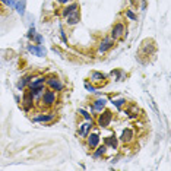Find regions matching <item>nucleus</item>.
<instances>
[{"label":"nucleus","mask_w":171,"mask_h":171,"mask_svg":"<svg viewBox=\"0 0 171 171\" xmlns=\"http://www.w3.org/2000/svg\"><path fill=\"white\" fill-rule=\"evenodd\" d=\"M113 104L116 105V107H117V108H119V110H122V107H123V104H126V99H124V98L116 99V101H114V102H113Z\"/></svg>","instance_id":"412c9836"},{"label":"nucleus","mask_w":171,"mask_h":171,"mask_svg":"<svg viewBox=\"0 0 171 171\" xmlns=\"http://www.w3.org/2000/svg\"><path fill=\"white\" fill-rule=\"evenodd\" d=\"M28 51L32 53L34 56H37V57H44L47 54V50L44 48V45H41V44H37V45L29 44L28 45Z\"/></svg>","instance_id":"20e7f679"},{"label":"nucleus","mask_w":171,"mask_h":171,"mask_svg":"<svg viewBox=\"0 0 171 171\" xmlns=\"http://www.w3.org/2000/svg\"><path fill=\"white\" fill-rule=\"evenodd\" d=\"M32 40H35V41H37V44H41V43H43V37H41L40 34H35V35L32 37Z\"/></svg>","instance_id":"393cba45"},{"label":"nucleus","mask_w":171,"mask_h":171,"mask_svg":"<svg viewBox=\"0 0 171 171\" xmlns=\"http://www.w3.org/2000/svg\"><path fill=\"white\" fill-rule=\"evenodd\" d=\"M77 9V5L76 3H73V5H70V6H67L66 9H65V10H63V16L66 18L67 15H69V13H70V12H73V10H76Z\"/></svg>","instance_id":"aec40b11"},{"label":"nucleus","mask_w":171,"mask_h":171,"mask_svg":"<svg viewBox=\"0 0 171 171\" xmlns=\"http://www.w3.org/2000/svg\"><path fill=\"white\" fill-rule=\"evenodd\" d=\"M91 127H92V122H88L85 124H82V126H79V135L81 136H86V133H88V130Z\"/></svg>","instance_id":"2eb2a0df"},{"label":"nucleus","mask_w":171,"mask_h":171,"mask_svg":"<svg viewBox=\"0 0 171 171\" xmlns=\"http://www.w3.org/2000/svg\"><path fill=\"white\" fill-rule=\"evenodd\" d=\"M44 82H45V77H43V76L37 77L35 81H32V82H29V89L40 88V86H44Z\"/></svg>","instance_id":"f8f14e48"},{"label":"nucleus","mask_w":171,"mask_h":171,"mask_svg":"<svg viewBox=\"0 0 171 171\" xmlns=\"http://www.w3.org/2000/svg\"><path fill=\"white\" fill-rule=\"evenodd\" d=\"M25 5H27V0H21V2H18L16 5H15L16 12L21 15V16H23V15H25Z\"/></svg>","instance_id":"4468645a"},{"label":"nucleus","mask_w":171,"mask_h":171,"mask_svg":"<svg viewBox=\"0 0 171 171\" xmlns=\"http://www.w3.org/2000/svg\"><path fill=\"white\" fill-rule=\"evenodd\" d=\"M126 15H127L129 18H130L132 21H136V19H138V16H136V15H135V13H133L132 10H126Z\"/></svg>","instance_id":"b1692460"},{"label":"nucleus","mask_w":171,"mask_h":171,"mask_svg":"<svg viewBox=\"0 0 171 171\" xmlns=\"http://www.w3.org/2000/svg\"><path fill=\"white\" fill-rule=\"evenodd\" d=\"M66 18H67V25H76V23L79 22V19H81L77 9H76V10H73V12H70Z\"/></svg>","instance_id":"0eeeda50"},{"label":"nucleus","mask_w":171,"mask_h":171,"mask_svg":"<svg viewBox=\"0 0 171 171\" xmlns=\"http://www.w3.org/2000/svg\"><path fill=\"white\" fill-rule=\"evenodd\" d=\"M105 104H107V101H105V98H98L94 101V105H92V110L95 111H102L104 110Z\"/></svg>","instance_id":"1a4fd4ad"},{"label":"nucleus","mask_w":171,"mask_h":171,"mask_svg":"<svg viewBox=\"0 0 171 171\" xmlns=\"http://www.w3.org/2000/svg\"><path fill=\"white\" fill-rule=\"evenodd\" d=\"M105 146H110V148H113V149H116L117 148V139L114 138V136H108V138H105Z\"/></svg>","instance_id":"dca6fc26"},{"label":"nucleus","mask_w":171,"mask_h":171,"mask_svg":"<svg viewBox=\"0 0 171 171\" xmlns=\"http://www.w3.org/2000/svg\"><path fill=\"white\" fill-rule=\"evenodd\" d=\"M130 2H132V5H133V6H138V5H139V0H130Z\"/></svg>","instance_id":"c85d7f7f"},{"label":"nucleus","mask_w":171,"mask_h":171,"mask_svg":"<svg viewBox=\"0 0 171 171\" xmlns=\"http://www.w3.org/2000/svg\"><path fill=\"white\" fill-rule=\"evenodd\" d=\"M45 82H47V85H48V86L53 89V91H57V92L63 91V88H65V85L60 82V79H57V77H54V76H51V77H48V79H45Z\"/></svg>","instance_id":"7ed1b4c3"},{"label":"nucleus","mask_w":171,"mask_h":171,"mask_svg":"<svg viewBox=\"0 0 171 171\" xmlns=\"http://www.w3.org/2000/svg\"><path fill=\"white\" fill-rule=\"evenodd\" d=\"M79 113H81V114H82V116L85 117V119H86L88 122H92V117H91V114H88V113L83 110V108H79Z\"/></svg>","instance_id":"4be33fe9"},{"label":"nucleus","mask_w":171,"mask_h":171,"mask_svg":"<svg viewBox=\"0 0 171 171\" xmlns=\"http://www.w3.org/2000/svg\"><path fill=\"white\" fill-rule=\"evenodd\" d=\"M60 34H61V38H63V41H65V43H66L67 40H66V35H65V31H63V28L60 27Z\"/></svg>","instance_id":"cd10ccee"},{"label":"nucleus","mask_w":171,"mask_h":171,"mask_svg":"<svg viewBox=\"0 0 171 171\" xmlns=\"http://www.w3.org/2000/svg\"><path fill=\"white\" fill-rule=\"evenodd\" d=\"M113 45H114V40L113 38H104L102 41H101V44H99L98 51L99 53H105V51H108Z\"/></svg>","instance_id":"423d86ee"},{"label":"nucleus","mask_w":171,"mask_h":171,"mask_svg":"<svg viewBox=\"0 0 171 171\" xmlns=\"http://www.w3.org/2000/svg\"><path fill=\"white\" fill-rule=\"evenodd\" d=\"M34 35H35V28H34V25L31 28H29V31H28V38H32Z\"/></svg>","instance_id":"a878e982"},{"label":"nucleus","mask_w":171,"mask_h":171,"mask_svg":"<svg viewBox=\"0 0 171 171\" xmlns=\"http://www.w3.org/2000/svg\"><path fill=\"white\" fill-rule=\"evenodd\" d=\"M2 3H5L7 7H15V5H16V0H2Z\"/></svg>","instance_id":"5701e85b"},{"label":"nucleus","mask_w":171,"mask_h":171,"mask_svg":"<svg viewBox=\"0 0 171 171\" xmlns=\"http://www.w3.org/2000/svg\"><path fill=\"white\" fill-rule=\"evenodd\" d=\"M99 144V136H98V133H92V135H89L88 136V146L91 149H94L97 148Z\"/></svg>","instance_id":"6e6552de"},{"label":"nucleus","mask_w":171,"mask_h":171,"mask_svg":"<svg viewBox=\"0 0 171 171\" xmlns=\"http://www.w3.org/2000/svg\"><path fill=\"white\" fill-rule=\"evenodd\" d=\"M31 82V76H25V77H22V79H21V81H19V82H18V89H21V91H22L23 88H25V86H27V83H29Z\"/></svg>","instance_id":"6ab92c4d"},{"label":"nucleus","mask_w":171,"mask_h":171,"mask_svg":"<svg viewBox=\"0 0 171 171\" xmlns=\"http://www.w3.org/2000/svg\"><path fill=\"white\" fill-rule=\"evenodd\" d=\"M111 120H113V113H111V111L105 110L104 113L101 111V114H99V117H98V126L99 127H108Z\"/></svg>","instance_id":"f257e3e1"},{"label":"nucleus","mask_w":171,"mask_h":171,"mask_svg":"<svg viewBox=\"0 0 171 171\" xmlns=\"http://www.w3.org/2000/svg\"><path fill=\"white\" fill-rule=\"evenodd\" d=\"M91 79H92L94 82H101V81L105 79V75L101 72H92L91 73Z\"/></svg>","instance_id":"a211bd4d"},{"label":"nucleus","mask_w":171,"mask_h":171,"mask_svg":"<svg viewBox=\"0 0 171 171\" xmlns=\"http://www.w3.org/2000/svg\"><path fill=\"white\" fill-rule=\"evenodd\" d=\"M34 98H32V95H31V92H28V94H25V97H23V105H25V110H29V108H32V105H34Z\"/></svg>","instance_id":"9d476101"},{"label":"nucleus","mask_w":171,"mask_h":171,"mask_svg":"<svg viewBox=\"0 0 171 171\" xmlns=\"http://www.w3.org/2000/svg\"><path fill=\"white\" fill-rule=\"evenodd\" d=\"M59 3H61V5H65V3H67V0H59Z\"/></svg>","instance_id":"c756f323"},{"label":"nucleus","mask_w":171,"mask_h":171,"mask_svg":"<svg viewBox=\"0 0 171 171\" xmlns=\"http://www.w3.org/2000/svg\"><path fill=\"white\" fill-rule=\"evenodd\" d=\"M54 119V114H40L34 117V122H51Z\"/></svg>","instance_id":"ddd939ff"},{"label":"nucleus","mask_w":171,"mask_h":171,"mask_svg":"<svg viewBox=\"0 0 171 171\" xmlns=\"http://www.w3.org/2000/svg\"><path fill=\"white\" fill-rule=\"evenodd\" d=\"M123 142H132L133 140V132L132 129H124L122 133V138H120Z\"/></svg>","instance_id":"9b49d317"},{"label":"nucleus","mask_w":171,"mask_h":171,"mask_svg":"<svg viewBox=\"0 0 171 171\" xmlns=\"http://www.w3.org/2000/svg\"><path fill=\"white\" fill-rule=\"evenodd\" d=\"M85 88L88 89L89 92H95V88H94V86H92V85H89V83H88V82L85 83Z\"/></svg>","instance_id":"bb28decb"},{"label":"nucleus","mask_w":171,"mask_h":171,"mask_svg":"<svg viewBox=\"0 0 171 171\" xmlns=\"http://www.w3.org/2000/svg\"><path fill=\"white\" fill-rule=\"evenodd\" d=\"M105 152H107V146H105V145L97 146V151L94 152V158H101V156H102Z\"/></svg>","instance_id":"f3484780"},{"label":"nucleus","mask_w":171,"mask_h":171,"mask_svg":"<svg viewBox=\"0 0 171 171\" xmlns=\"http://www.w3.org/2000/svg\"><path fill=\"white\" fill-rule=\"evenodd\" d=\"M124 32H126L124 25H123V23H116V25L113 27V29H111V38L113 40L122 38L123 35H124Z\"/></svg>","instance_id":"39448f33"},{"label":"nucleus","mask_w":171,"mask_h":171,"mask_svg":"<svg viewBox=\"0 0 171 171\" xmlns=\"http://www.w3.org/2000/svg\"><path fill=\"white\" fill-rule=\"evenodd\" d=\"M41 101H43V104L50 107V105H53L56 102V92L51 89V91H44L43 95H41Z\"/></svg>","instance_id":"f03ea898"}]
</instances>
